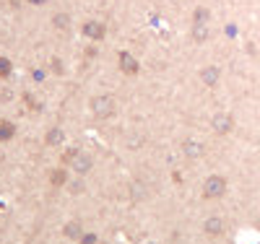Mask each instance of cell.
<instances>
[{"instance_id": "2", "label": "cell", "mask_w": 260, "mask_h": 244, "mask_svg": "<svg viewBox=\"0 0 260 244\" xmlns=\"http://www.w3.org/2000/svg\"><path fill=\"white\" fill-rule=\"evenodd\" d=\"M224 228H226V223H224L221 218H216V216L208 218V221L203 223V231H206L208 236H221V234H224Z\"/></svg>"}, {"instance_id": "4", "label": "cell", "mask_w": 260, "mask_h": 244, "mask_svg": "<svg viewBox=\"0 0 260 244\" xmlns=\"http://www.w3.org/2000/svg\"><path fill=\"white\" fill-rule=\"evenodd\" d=\"M68 159H73V166H75L78 172H89V169H91V159H89L86 154H81V151H73Z\"/></svg>"}, {"instance_id": "1", "label": "cell", "mask_w": 260, "mask_h": 244, "mask_svg": "<svg viewBox=\"0 0 260 244\" xmlns=\"http://www.w3.org/2000/svg\"><path fill=\"white\" fill-rule=\"evenodd\" d=\"M226 192V179L219 177V174H213L203 182V197L206 200H219V197H224Z\"/></svg>"}, {"instance_id": "8", "label": "cell", "mask_w": 260, "mask_h": 244, "mask_svg": "<svg viewBox=\"0 0 260 244\" xmlns=\"http://www.w3.org/2000/svg\"><path fill=\"white\" fill-rule=\"evenodd\" d=\"M60 141H63V133H60V130H52V133L47 135V143H50V146H55V143H60Z\"/></svg>"}, {"instance_id": "7", "label": "cell", "mask_w": 260, "mask_h": 244, "mask_svg": "<svg viewBox=\"0 0 260 244\" xmlns=\"http://www.w3.org/2000/svg\"><path fill=\"white\" fill-rule=\"evenodd\" d=\"M201 75H203V81H206L208 86H216V75H219L216 70H206V73H201Z\"/></svg>"}, {"instance_id": "10", "label": "cell", "mask_w": 260, "mask_h": 244, "mask_svg": "<svg viewBox=\"0 0 260 244\" xmlns=\"http://www.w3.org/2000/svg\"><path fill=\"white\" fill-rule=\"evenodd\" d=\"M3 125H8V122H3ZM11 133H13L11 128H0V138H3V141H6V138H8V135H11Z\"/></svg>"}, {"instance_id": "3", "label": "cell", "mask_w": 260, "mask_h": 244, "mask_svg": "<svg viewBox=\"0 0 260 244\" xmlns=\"http://www.w3.org/2000/svg\"><path fill=\"white\" fill-rule=\"evenodd\" d=\"M232 125H234V119L229 117V114H216V117H213V130H216L219 135L229 133V130H232Z\"/></svg>"}, {"instance_id": "6", "label": "cell", "mask_w": 260, "mask_h": 244, "mask_svg": "<svg viewBox=\"0 0 260 244\" xmlns=\"http://www.w3.org/2000/svg\"><path fill=\"white\" fill-rule=\"evenodd\" d=\"M182 151H185V154H188L190 159H201V156H203V146H201V143H195V141L185 143V146H182Z\"/></svg>"}, {"instance_id": "9", "label": "cell", "mask_w": 260, "mask_h": 244, "mask_svg": "<svg viewBox=\"0 0 260 244\" xmlns=\"http://www.w3.org/2000/svg\"><path fill=\"white\" fill-rule=\"evenodd\" d=\"M52 182H55V185H63V182H65V172H55V174H52Z\"/></svg>"}, {"instance_id": "5", "label": "cell", "mask_w": 260, "mask_h": 244, "mask_svg": "<svg viewBox=\"0 0 260 244\" xmlns=\"http://www.w3.org/2000/svg\"><path fill=\"white\" fill-rule=\"evenodd\" d=\"M112 99H107V96H102V99H94V112L99 114V117H110L112 114Z\"/></svg>"}]
</instances>
